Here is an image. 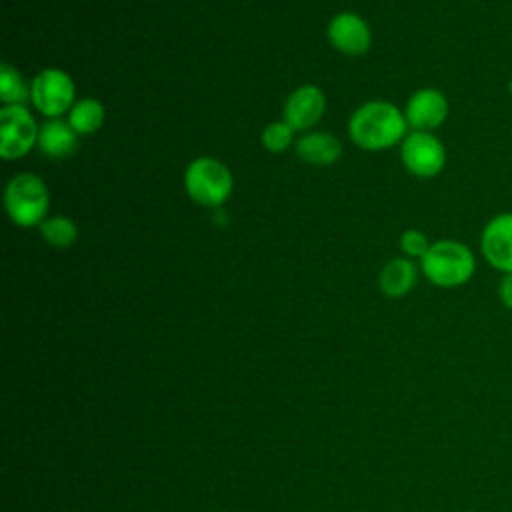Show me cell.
I'll list each match as a JSON object with an SVG mask.
<instances>
[{"label":"cell","mask_w":512,"mask_h":512,"mask_svg":"<svg viewBox=\"0 0 512 512\" xmlns=\"http://www.w3.org/2000/svg\"><path fill=\"white\" fill-rule=\"evenodd\" d=\"M296 156L314 166H330L342 156V144L324 130L306 132L296 140Z\"/></svg>","instance_id":"4fadbf2b"},{"label":"cell","mask_w":512,"mask_h":512,"mask_svg":"<svg viewBox=\"0 0 512 512\" xmlns=\"http://www.w3.org/2000/svg\"><path fill=\"white\" fill-rule=\"evenodd\" d=\"M510 90H512V82H510Z\"/></svg>","instance_id":"44dd1931"},{"label":"cell","mask_w":512,"mask_h":512,"mask_svg":"<svg viewBox=\"0 0 512 512\" xmlns=\"http://www.w3.org/2000/svg\"><path fill=\"white\" fill-rule=\"evenodd\" d=\"M0 100L4 106H26L30 100V84L8 62L0 66Z\"/></svg>","instance_id":"2e32d148"},{"label":"cell","mask_w":512,"mask_h":512,"mask_svg":"<svg viewBox=\"0 0 512 512\" xmlns=\"http://www.w3.org/2000/svg\"><path fill=\"white\" fill-rule=\"evenodd\" d=\"M326 110V96L316 84H302L294 88L282 108V120L296 132L312 128Z\"/></svg>","instance_id":"8fae6325"},{"label":"cell","mask_w":512,"mask_h":512,"mask_svg":"<svg viewBox=\"0 0 512 512\" xmlns=\"http://www.w3.org/2000/svg\"><path fill=\"white\" fill-rule=\"evenodd\" d=\"M400 160L416 178H434L446 166V146L434 132L412 130L400 144Z\"/></svg>","instance_id":"8992f818"},{"label":"cell","mask_w":512,"mask_h":512,"mask_svg":"<svg viewBox=\"0 0 512 512\" xmlns=\"http://www.w3.org/2000/svg\"><path fill=\"white\" fill-rule=\"evenodd\" d=\"M398 244H400V250L404 252V256L406 258H418V260H422V256L428 252V248H430V240H428V236L422 232V230H418V228H408V230H404L402 234H400V240H398Z\"/></svg>","instance_id":"d6986e66"},{"label":"cell","mask_w":512,"mask_h":512,"mask_svg":"<svg viewBox=\"0 0 512 512\" xmlns=\"http://www.w3.org/2000/svg\"><path fill=\"white\" fill-rule=\"evenodd\" d=\"M448 112V98L432 86L416 90L404 106L408 128L420 132H434L436 128H440L446 122Z\"/></svg>","instance_id":"9c48e42d"},{"label":"cell","mask_w":512,"mask_h":512,"mask_svg":"<svg viewBox=\"0 0 512 512\" xmlns=\"http://www.w3.org/2000/svg\"><path fill=\"white\" fill-rule=\"evenodd\" d=\"M106 120L104 104L96 98H80L68 112V122L78 136H90L102 128Z\"/></svg>","instance_id":"9a60e30c"},{"label":"cell","mask_w":512,"mask_h":512,"mask_svg":"<svg viewBox=\"0 0 512 512\" xmlns=\"http://www.w3.org/2000/svg\"><path fill=\"white\" fill-rule=\"evenodd\" d=\"M234 188L232 172L224 162L210 156H200L186 166L184 190L200 206H222Z\"/></svg>","instance_id":"277c9868"},{"label":"cell","mask_w":512,"mask_h":512,"mask_svg":"<svg viewBox=\"0 0 512 512\" xmlns=\"http://www.w3.org/2000/svg\"><path fill=\"white\" fill-rule=\"evenodd\" d=\"M332 48L346 56H362L372 44L368 22L354 12H340L328 22L326 30Z\"/></svg>","instance_id":"30bf717a"},{"label":"cell","mask_w":512,"mask_h":512,"mask_svg":"<svg viewBox=\"0 0 512 512\" xmlns=\"http://www.w3.org/2000/svg\"><path fill=\"white\" fill-rule=\"evenodd\" d=\"M408 134L404 110L388 100H370L354 110L348 120V136L368 152H378L402 144Z\"/></svg>","instance_id":"6da1fadb"},{"label":"cell","mask_w":512,"mask_h":512,"mask_svg":"<svg viewBox=\"0 0 512 512\" xmlns=\"http://www.w3.org/2000/svg\"><path fill=\"white\" fill-rule=\"evenodd\" d=\"M496 294H498L500 304H502L506 310H512V272L500 276Z\"/></svg>","instance_id":"ffe728a7"},{"label":"cell","mask_w":512,"mask_h":512,"mask_svg":"<svg viewBox=\"0 0 512 512\" xmlns=\"http://www.w3.org/2000/svg\"><path fill=\"white\" fill-rule=\"evenodd\" d=\"M418 280V268L412 258L396 256L384 264L378 274V286L388 298L406 296Z\"/></svg>","instance_id":"5bb4252c"},{"label":"cell","mask_w":512,"mask_h":512,"mask_svg":"<svg viewBox=\"0 0 512 512\" xmlns=\"http://www.w3.org/2000/svg\"><path fill=\"white\" fill-rule=\"evenodd\" d=\"M80 136L68 120L48 118L38 130V148L48 158H68L78 150Z\"/></svg>","instance_id":"7c38bea8"},{"label":"cell","mask_w":512,"mask_h":512,"mask_svg":"<svg viewBox=\"0 0 512 512\" xmlns=\"http://www.w3.org/2000/svg\"><path fill=\"white\" fill-rule=\"evenodd\" d=\"M40 234L44 238L46 244H50L52 248L64 250L70 248L76 240H78V226L72 218L68 216H50L40 224Z\"/></svg>","instance_id":"e0dca14e"},{"label":"cell","mask_w":512,"mask_h":512,"mask_svg":"<svg viewBox=\"0 0 512 512\" xmlns=\"http://www.w3.org/2000/svg\"><path fill=\"white\" fill-rule=\"evenodd\" d=\"M30 100L46 118H60L76 102L74 80L60 68H44L30 84Z\"/></svg>","instance_id":"5b68a950"},{"label":"cell","mask_w":512,"mask_h":512,"mask_svg":"<svg viewBox=\"0 0 512 512\" xmlns=\"http://www.w3.org/2000/svg\"><path fill=\"white\" fill-rule=\"evenodd\" d=\"M294 128L290 124H286L284 120H278V122H272L264 128L262 132V146L268 150V152H274V154H280L284 152L292 142H294Z\"/></svg>","instance_id":"ac0fdd59"},{"label":"cell","mask_w":512,"mask_h":512,"mask_svg":"<svg viewBox=\"0 0 512 512\" xmlns=\"http://www.w3.org/2000/svg\"><path fill=\"white\" fill-rule=\"evenodd\" d=\"M420 270L426 280L438 288H460L472 280L476 256L468 244L444 238L430 244L420 260Z\"/></svg>","instance_id":"7a4b0ae2"},{"label":"cell","mask_w":512,"mask_h":512,"mask_svg":"<svg viewBox=\"0 0 512 512\" xmlns=\"http://www.w3.org/2000/svg\"><path fill=\"white\" fill-rule=\"evenodd\" d=\"M480 252L500 274L512 272V212H498L484 224Z\"/></svg>","instance_id":"ba28073f"},{"label":"cell","mask_w":512,"mask_h":512,"mask_svg":"<svg viewBox=\"0 0 512 512\" xmlns=\"http://www.w3.org/2000/svg\"><path fill=\"white\" fill-rule=\"evenodd\" d=\"M4 206L8 218L22 228L40 226L50 208V192L44 180L32 172L10 178L4 190Z\"/></svg>","instance_id":"3957f363"},{"label":"cell","mask_w":512,"mask_h":512,"mask_svg":"<svg viewBox=\"0 0 512 512\" xmlns=\"http://www.w3.org/2000/svg\"><path fill=\"white\" fill-rule=\"evenodd\" d=\"M38 130L26 106H2L0 110V156L4 160L24 158L38 144Z\"/></svg>","instance_id":"52a82bcc"}]
</instances>
